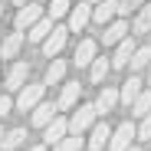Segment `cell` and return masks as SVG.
I'll return each instance as SVG.
<instances>
[{"label": "cell", "instance_id": "836d02e7", "mask_svg": "<svg viewBox=\"0 0 151 151\" xmlns=\"http://www.w3.org/2000/svg\"><path fill=\"white\" fill-rule=\"evenodd\" d=\"M4 135H7V132H4V128H0V141H4Z\"/></svg>", "mask_w": 151, "mask_h": 151}, {"label": "cell", "instance_id": "52a82bcc", "mask_svg": "<svg viewBox=\"0 0 151 151\" xmlns=\"http://www.w3.org/2000/svg\"><path fill=\"white\" fill-rule=\"evenodd\" d=\"M27 76H30V63H13L10 72H7V79H4L7 92H20L23 86H27Z\"/></svg>", "mask_w": 151, "mask_h": 151}, {"label": "cell", "instance_id": "7c38bea8", "mask_svg": "<svg viewBox=\"0 0 151 151\" xmlns=\"http://www.w3.org/2000/svg\"><path fill=\"white\" fill-rule=\"evenodd\" d=\"M109 141H112L109 122H95V125H92V135H89V148H92V151H102V148H109Z\"/></svg>", "mask_w": 151, "mask_h": 151}, {"label": "cell", "instance_id": "2e32d148", "mask_svg": "<svg viewBox=\"0 0 151 151\" xmlns=\"http://www.w3.org/2000/svg\"><path fill=\"white\" fill-rule=\"evenodd\" d=\"M56 112H59L56 102H40V105L33 109V125H36V128H46V125L56 118Z\"/></svg>", "mask_w": 151, "mask_h": 151}, {"label": "cell", "instance_id": "5bb4252c", "mask_svg": "<svg viewBox=\"0 0 151 151\" xmlns=\"http://www.w3.org/2000/svg\"><path fill=\"white\" fill-rule=\"evenodd\" d=\"M135 49H138V46H135V33H132V36H125V40L115 46V59H112V66H118V69L128 66L132 56H135Z\"/></svg>", "mask_w": 151, "mask_h": 151}, {"label": "cell", "instance_id": "7a4b0ae2", "mask_svg": "<svg viewBox=\"0 0 151 151\" xmlns=\"http://www.w3.org/2000/svg\"><path fill=\"white\" fill-rule=\"evenodd\" d=\"M43 92H46V82H27L17 95V109L20 112H33L40 102H43Z\"/></svg>", "mask_w": 151, "mask_h": 151}, {"label": "cell", "instance_id": "f546056e", "mask_svg": "<svg viewBox=\"0 0 151 151\" xmlns=\"http://www.w3.org/2000/svg\"><path fill=\"white\" fill-rule=\"evenodd\" d=\"M17 102H13V99L10 95H0V118H4V115H10V109H13Z\"/></svg>", "mask_w": 151, "mask_h": 151}, {"label": "cell", "instance_id": "d4e9b609", "mask_svg": "<svg viewBox=\"0 0 151 151\" xmlns=\"http://www.w3.org/2000/svg\"><path fill=\"white\" fill-rule=\"evenodd\" d=\"M148 112H151V89L141 92V95L135 99V105H132V115H138V118H145Z\"/></svg>", "mask_w": 151, "mask_h": 151}, {"label": "cell", "instance_id": "e575fe53", "mask_svg": "<svg viewBox=\"0 0 151 151\" xmlns=\"http://www.w3.org/2000/svg\"><path fill=\"white\" fill-rule=\"evenodd\" d=\"M128 151H138V148H135V145H132V148H128Z\"/></svg>", "mask_w": 151, "mask_h": 151}, {"label": "cell", "instance_id": "277c9868", "mask_svg": "<svg viewBox=\"0 0 151 151\" xmlns=\"http://www.w3.org/2000/svg\"><path fill=\"white\" fill-rule=\"evenodd\" d=\"M69 33H72L69 27H53V33L43 40V56H46V59H56V56L63 53V46H66Z\"/></svg>", "mask_w": 151, "mask_h": 151}, {"label": "cell", "instance_id": "d590c367", "mask_svg": "<svg viewBox=\"0 0 151 151\" xmlns=\"http://www.w3.org/2000/svg\"><path fill=\"white\" fill-rule=\"evenodd\" d=\"M89 4H99V0H89Z\"/></svg>", "mask_w": 151, "mask_h": 151}, {"label": "cell", "instance_id": "603a6c76", "mask_svg": "<svg viewBox=\"0 0 151 151\" xmlns=\"http://www.w3.org/2000/svg\"><path fill=\"white\" fill-rule=\"evenodd\" d=\"M132 30H135V36H138V33H151V4H145V7L138 10L135 23H132Z\"/></svg>", "mask_w": 151, "mask_h": 151}, {"label": "cell", "instance_id": "5b68a950", "mask_svg": "<svg viewBox=\"0 0 151 151\" xmlns=\"http://www.w3.org/2000/svg\"><path fill=\"white\" fill-rule=\"evenodd\" d=\"M132 138H138V128L132 122H122L118 128L112 132V141H109V151H128L132 148Z\"/></svg>", "mask_w": 151, "mask_h": 151}, {"label": "cell", "instance_id": "7402d4cb", "mask_svg": "<svg viewBox=\"0 0 151 151\" xmlns=\"http://www.w3.org/2000/svg\"><path fill=\"white\" fill-rule=\"evenodd\" d=\"M23 141H27V128H10L4 135V141H0V148H4V151H17Z\"/></svg>", "mask_w": 151, "mask_h": 151}, {"label": "cell", "instance_id": "cb8c5ba5", "mask_svg": "<svg viewBox=\"0 0 151 151\" xmlns=\"http://www.w3.org/2000/svg\"><path fill=\"white\" fill-rule=\"evenodd\" d=\"M128 66H132V69H145V66H151V43L135 49V56H132V63H128Z\"/></svg>", "mask_w": 151, "mask_h": 151}, {"label": "cell", "instance_id": "30bf717a", "mask_svg": "<svg viewBox=\"0 0 151 151\" xmlns=\"http://www.w3.org/2000/svg\"><path fill=\"white\" fill-rule=\"evenodd\" d=\"M118 102H122V89L105 86L102 92H99V99H95V109H99V115H109V112H112Z\"/></svg>", "mask_w": 151, "mask_h": 151}, {"label": "cell", "instance_id": "d6986e66", "mask_svg": "<svg viewBox=\"0 0 151 151\" xmlns=\"http://www.w3.org/2000/svg\"><path fill=\"white\" fill-rule=\"evenodd\" d=\"M49 33H53V17H43L40 23H33V27L27 30V40L30 43H43Z\"/></svg>", "mask_w": 151, "mask_h": 151}, {"label": "cell", "instance_id": "4fadbf2b", "mask_svg": "<svg viewBox=\"0 0 151 151\" xmlns=\"http://www.w3.org/2000/svg\"><path fill=\"white\" fill-rule=\"evenodd\" d=\"M95 53H99V43H95V40H82L79 46H76V66H79V69L92 66V63L99 59Z\"/></svg>", "mask_w": 151, "mask_h": 151}, {"label": "cell", "instance_id": "e0dca14e", "mask_svg": "<svg viewBox=\"0 0 151 151\" xmlns=\"http://www.w3.org/2000/svg\"><path fill=\"white\" fill-rule=\"evenodd\" d=\"M20 46H23V33H20V30H17V33H7L4 43H0V59H17Z\"/></svg>", "mask_w": 151, "mask_h": 151}, {"label": "cell", "instance_id": "ffe728a7", "mask_svg": "<svg viewBox=\"0 0 151 151\" xmlns=\"http://www.w3.org/2000/svg\"><path fill=\"white\" fill-rule=\"evenodd\" d=\"M112 69H115V66H112V59H105V56H99V59H95V63L89 66V79H92V82L99 86V82H105V76H109Z\"/></svg>", "mask_w": 151, "mask_h": 151}, {"label": "cell", "instance_id": "8fae6325", "mask_svg": "<svg viewBox=\"0 0 151 151\" xmlns=\"http://www.w3.org/2000/svg\"><path fill=\"white\" fill-rule=\"evenodd\" d=\"M89 20H92V4H72V10H69V30L72 33H79Z\"/></svg>", "mask_w": 151, "mask_h": 151}, {"label": "cell", "instance_id": "3957f363", "mask_svg": "<svg viewBox=\"0 0 151 151\" xmlns=\"http://www.w3.org/2000/svg\"><path fill=\"white\" fill-rule=\"evenodd\" d=\"M46 17V10L40 7V0H30V4H23L20 10H17V30L23 33V30H30L33 23H40Z\"/></svg>", "mask_w": 151, "mask_h": 151}, {"label": "cell", "instance_id": "9a60e30c", "mask_svg": "<svg viewBox=\"0 0 151 151\" xmlns=\"http://www.w3.org/2000/svg\"><path fill=\"white\" fill-rule=\"evenodd\" d=\"M79 92H82V86H79V82H66V86H63V92H59V99H56L59 112L76 109V102H79Z\"/></svg>", "mask_w": 151, "mask_h": 151}, {"label": "cell", "instance_id": "4316f807", "mask_svg": "<svg viewBox=\"0 0 151 151\" xmlns=\"http://www.w3.org/2000/svg\"><path fill=\"white\" fill-rule=\"evenodd\" d=\"M82 141H86L82 135H66V138L56 145V151H79V148H82Z\"/></svg>", "mask_w": 151, "mask_h": 151}, {"label": "cell", "instance_id": "8992f818", "mask_svg": "<svg viewBox=\"0 0 151 151\" xmlns=\"http://www.w3.org/2000/svg\"><path fill=\"white\" fill-rule=\"evenodd\" d=\"M66 135H72V132H69V122H66L63 115H56V118L43 128V145H59Z\"/></svg>", "mask_w": 151, "mask_h": 151}, {"label": "cell", "instance_id": "4dcf8cb0", "mask_svg": "<svg viewBox=\"0 0 151 151\" xmlns=\"http://www.w3.org/2000/svg\"><path fill=\"white\" fill-rule=\"evenodd\" d=\"M30 151H46V145H36V148H30Z\"/></svg>", "mask_w": 151, "mask_h": 151}, {"label": "cell", "instance_id": "9c48e42d", "mask_svg": "<svg viewBox=\"0 0 151 151\" xmlns=\"http://www.w3.org/2000/svg\"><path fill=\"white\" fill-rule=\"evenodd\" d=\"M115 17H118V0H99V4L92 7V20L99 23V27H109Z\"/></svg>", "mask_w": 151, "mask_h": 151}, {"label": "cell", "instance_id": "ba28073f", "mask_svg": "<svg viewBox=\"0 0 151 151\" xmlns=\"http://www.w3.org/2000/svg\"><path fill=\"white\" fill-rule=\"evenodd\" d=\"M102 30H105V33H102V43H105V46H118L125 36H132V33H128V23H125V17L112 20L109 27H102Z\"/></svg>", "mask_w": 151, "mask_h": 151}, {"label": "cell", "instance_id": "8d00e7d4", "mask_svg": "<svg viewBox=\"0 0 151 151\" xmlns=\"http://www.w3.org/2000/svg\"><path fill=\"white\" fill-rule=\"evenodd\" d=\"M0 17H4V7H0Z\"/></svg>", "mask_w": 151, "mask_h": 151}, {"label": "cell", "instance_id": "83f0119b", "mask_svg": "<svg viewBox=\"0 0 151 151\" xmlns=\"http://www.w3.org/2000/svg\"><path fill=\"white\" fill-rule=\"evenodd\" d=\"M145 0H118V17H128L132 10H141Z\"/></svg>", "mask_w": 151, "mask_h": 151}, {"label": "cell", "instance_id": "d6a6232c", "mask_svg": "<svg viewBox=\"0 0 151 151\" xmlns=\"http://www.w3.org/2000/svg\"><path fill=\"white\" fill-rule=\"evenodd\" d=\"M148 86H151V66H148Z\"/></svg>", "mask_w": 151, "mask_h": 151}, {"label": "cell", "instance_id": "ac0fdd59", "mask_svg": "<svg viewBox=\"0 0 151 151\" xmlns=\"http://www.w3.org/2000/svg\"><path fill=\"white\" fill-rule=\"evenodd\" d=\"M141 86H145V82L138 79V76H132V79H125V82H122V102H125V105H135V99H138V95L145 92Z\"/></svg>", "mask_w": 151, "mask_h": 151}, {"label": "cell", "instance_id": "6da1fadb", "mask_svg": "<svg viewBox=\"0 0 151 151\" xmlns=\"http://www.w3.org/2000/svg\"><path fill=\"white\" fill-rule=\"evenodd\" d=\"M95 122H99V109H95V102H92V105H79V109L72 112V118H69V132H72V135L92 132Z\"/></svg>", "mask_w": 151, "mask_h": 151}, {"label": "cell", "instance_id": "44dd1931", "mask_svg": "<svg viewBox=\"0 0 151 151\" xmlns=\"http://www.w3.org/2000/svg\"><path fill=\"white\" fill-rule=\"evenodd\" d=\"M63 76H66V63L56 56L53 63L46 66V79H43V82H46V86H59V82H63Z\"/></svg>", "mask_w": 151, "mask_h": 151}, {"label": "cell", "instance_id": "f35d334b", "mask_svg": "<svg viewBox=\"0 0 151 151\" xmlns=\"http://www.w3.org/2000/svg\"><path fill=\"white\" fill-rule=\"evenodd\" d=\"M148 36H151V33H148Z\"/></svg>", "mask_w": 151, "mask_h": 151}, {"label": "cell", "instance_id": "484cf974", "mask_svg": "<svg viewBox=\"0 0 151 151\" xmlns=\"http://www.w3.org/2000/svg\"><path fill=\"white\" fill-rule=\"evenodd\" d=\"M69 10H72V4H69V0H49V7H46V17L59 20V17H66Z\"/></svg>", "mask_w": 151, "mask_h": 151}, {"label": "cell", "instance_id": "74e56055", "mask_svg": "<svg viewBox=\"0 0 151 151\" xmlns=\"http://www.w3.org/2000/svg\"><path fill=\"white\" fill-rule=\"evenodd\" d=\"M40 4H49V0H40Z\"/></svg>", "mask_w": 151, "mask_h": 151}, {"label": "cell", "instance_id": "f1b7e54d", "mask_svg": "<svg viewBox=\"0 0 151 151\" xmlns=\"http://www.w3.org/2000/svg\"><path fill=\"white\" fill-rule=\"evenodd\" d=\"M138 138L141 141H151V112L141 118V125H138Z\"/></svg>", "mask_w": 151, "mask_h": 151}, {"label": "cell", "instance_id": "1f68e13d", "mask_svg": "<svg viewBox=\"0 0 151 151\" xmlns=\"http://www.w3.org/2000/svg\"><path fill=\"white\" fill-rule=\"evenodd\" d=\"M13 4H17V7H23V4H30V0H13Z\"/></svg>", "mask_w": 151, "mask_h": 151}]
</instances>
